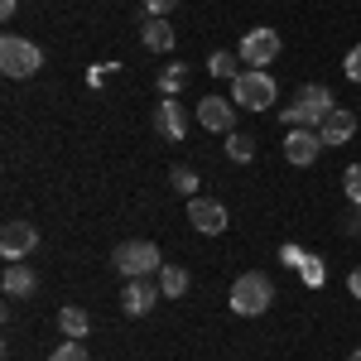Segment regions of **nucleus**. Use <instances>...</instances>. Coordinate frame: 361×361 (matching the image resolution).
Returning <instances> with one entry per match:
<instances>
[{
	"label": "nucleus",
	"instance_id": "obj_25",
	"mask_svg": "<svg viewBox=\"0 0 361 361\" xmlns=\"http://www.w3.org/2000/svg\"><path fill=\"white\" fill-rule=\"evenodd\" d=\"M173 5H183V0H145V15H149V20H164Z\"/></svg>",
	"mask_w": 361,
	"mask_h": 361
},
{
	"label": "nucleus",
	"instance_id": "obj_12",
	"mask_svg": "<svg viewBox=\"0 0 361 361\" xmlns=\"http://www.w3.org/2000/svg\"><path fill=\"white\" fill-rule=\"evenodd\" d=\"M197 121L217 135H231L236 130V102H222V97H202L197 102Z\"/></svg>",
	"mask_w": 361,
	"mask_h": 361
},
{
	"label": "nucleus",
	"instance_id": "obj_23",
	"mask_svg": "<svg viewBox=\"0 0 361 361\" xmlns=\"http://www.w3.org/2000/svg\"><path fill=\"white\" fill-rule=\"evenodd\" d=\"M342 193L352 197V207H361V164H352L342 173Z\"/></svg>",
	"mask_w": 361,
	"mask_h": 361
},
{
	"label": "nucleus",
	"instance_id": "obj_7",
	"mask_svg": "<svg viewBox=\"0 0 361 361\" xmlns=\"http://www.w3.org/2000/svg\"><path fill=\"white\" fill-rule=\"evenodd\" d=\"M318 149H323V135L318 130H308V126H289V135H284V159L294 169H308L318 159Z\"/></svg>",
	"mask_w": 361,
	"mask_h": 361
},
{
	"label": "nucleus",
	"instance_id": "obj_21",
	"mask_svg": "<svg viewBox=\"0 0 361 361\" xmlns=\"http://www.w3.org/2000/svg\"><path fill=\"white\" fill-rule=\"evenodd\" d=\"M169 183H173V188H178L183 197H197V173H193V169H183V164H178L173 173H169Z\"/></svg>",
	"mask_w": 361,
	"mask_h": 361
},
{
	"label": "nucleus",
	"instance_id": "obj_19",
	"mask_svg": "<svg viewBox=\"0 0 361 361\" xmlns=\"http://www.w3.org/2000/svg\"><path fill=\"white\" fill-rule=\"evenodd\" d=\"M226 154H231L236 164H246L250 154H255V140H250L246 130H231V135H226Z\"/></svg>",
	"mask_w": 361,
	"mask_h": 361
},
{
	"label": "nucleus",
	"instance_id": "obj_11",
	"mask_svg": "<svg viewBox=\"0 0 361 361\" xmlns=\"http://www.w3.org/2000/svg\"><path fill=\"white\" fill-rule=\"evenodd\" d=\"M149 126H154V135H159V140H183V135H188V116H183V106H178L173 97H164V102L154 106Z\"/></svg>",
	"mask_w": 361,
	"mask_h": 361
},
{
	"label": "nucleus",
	"instance_id": "obj_6",
	"mask_svg": "<svg viewBox=\"0 0 361 361\" xmlns=\"http://www.w3.org/2000/svg\"><path fill=\"white\" fill-rule=\"evenodd\" d=\"M279 49H284V44H279V29H250L246 39H241V63H246V68H270V63H275L279 58Z\"/></svg>",
	"mask_w": 361,
	"mask_h": 361
},
{
	"label": "nucleus",
	"instance_id": "obj_24",
	"mask_svg": "<svg viewBox=\"0 0 361 361\" xmlns=\"http://www.w3.org/2000/svg\"><path fill=\"white\" fill-rule=\"evenodd\" d=\"M342 68H347V78H352V82H361V44H352V49H347Z\"/></svg>",
	"mask_w": 361,
	"mask_h": 361
},
{
	"label": "nucleus",
	"instance_id": "obj_9",
	"mask_svg": "<svg viewBox=\"0 0 361 361\" xmlns=\"http://www.w3.org/2000/svg\"><path fill=\"white\" fill-rule=\"evenodd\" d=\"M34 246H39V226L34 222H5V231H0V255L5 260H25Z\"/></svg>",
	"mask_w": 361,
	"mask_h": 361
},
{
	"label": "nucleus",
	"instance_id": "obj_18",
	"mask_svg": "<svg viewBox=\"0 0 361 361\" xmlns=\"http://www.w3.org/2000/svg\"><path fill=\"white\" fill-rule=\"evenodd\" d=\"M183 87H188V68H183V63H169L164 73H159V92H164V97H178Z\"/></svg>",
	"mask_w": 361,
	"mask_h": 361
},
{
	"label": "nucleus",
	"instance_id": "obj_4",
	"mask_svg": "<svg viewBox=\"0 0 361 361\" xmlns=\"http://www.w3.org/2000/svg\"><path fill=\"white\" fill-rule=\"evenodd\" d=\"M270 304H275V284H270V275L246 270V275L231 284V308H236L241 318H260Z\"/></svg>",
	"mask_w": 361,
	"mask_h": 361
},
{
	"label": "nucleus",
	"instance_id": "obj_13",
	"mask_svg": "<svg viewBox=\"0 0 361 361\" xmlns=\"http://www.w3.org/2000/svg\"><path fill=\"white\" fill-rule=\"evenodd\" d=\"M318 135H323V145H347V140L357 135V111H347V106H333V116L318 126Z\"/></svg>",
	"mask_w": 361,
	"mask_h": 361
},
{
	"label": "nucleus",
	"instance_id": "obj_20",
	"mask_svg": "<svg viewBox=\"0 0 361 361\" xmlns=\"http://www.w3.org/2000/svg\"><path fill=\"white\" fill-rule=\"evenodd\" d=\"M207 73H212V78H241V68H236V54L217 49V54L207 58Z\"/></svg>",
	"mask_w": 361,
	"mask_h": 361
},
{
	"label": "nucleus",
	"instance_id": "obj_2",
	"mask_svg": "<svg viewBox=\"0 0 361 361\" xmlns=\"http://www.w3.org/2000/svg\"><path fill=\"white\" fill-rule=\"evenodd\" d=\"M275 97H279V87L265 68H241V78H231V102L246 106V111H270Z\"/></svg>",
	"mask_w": 361,
	"mask_h": 361
},
{
	"label": "nucleus",
	"instance_id": "obj_3",
	"mask_svg": "<svg viewBox=\"0 0 361 361\" xmlns=\"http://www.w3.org/2000/svg\"><path fill=\"white\" fill-rule=\"evenodd\" d=\"M111 265L126 279H149V275H159V270H164V255H159L154 241H121L116 255H111Z\"/></svg>",
	"mask_w": 361,
	"mask_h": 361
},
{
	"label": "nucleus",
	"instance_id": "obj_29",
	"mask_svg": "<svg viewBox=\"0 0 361 361\" xmlns=\"http://www.w3.org/2000/svg\"><path fill=\"white\" fill-rule=\"evenodd\" d=\"M347 361H361V347H357V352H352V357H347Z\"/></svg>",
	"mask_w": 361,
	"mask_h": 361
},
{
	"label": "nucleus",
	"instance_id": "obj_27",
	"mask_svg": "<svg viewBox=\"0 0 361 361\" xmlns=\"http://www.w3.org/2000/svg\"><path fill=\"white\" fill-rule=\"evenodd\" d=\"M347 289H352V299H361V265L352 270V275H347Z\"/></svg>",
	"mask_w": 361,
	"mask_h": 361
},
{
	"label": "nucleus",
	"instance_id": "obj_14",
	"mask_svg": "<svg viewBox=\"0 0 361 361\" xmlns=\"http://www.w3.org/2000/svg\"><path fill=\"white\" fill-rule=\"evenodd\" d=\"M34 289H39V275L29 270L25 260H10V265H5V294H10V299H29Z\"/></svg>",
	"mask_w": 361,
	"mask_h": 361
},
{
	"label": "nucleus",
	"instance_id": "obj_17",
	"mask_svg": "<svg viewBox=\"0 0 361 361\" xmlns=\"http://www.w3.org/2000/svg\"><path fill=\"white\" fill-rule=\"evenodd\" d=\"M159 289H164V299H183L188 294V270L183 265H164L159 270Z\"/></svg>",
	"mask_w": 361,
	"mask_h": 361
},
{
	"label": "nucleus",
	"instance_id": "obj_5",
	"mask_svg": "<svg viewBox=\"0 0 361 361\" xmlns=\"http://www.w3.org/2000/svg\"><path fill=\"white\" fill-rule=\"evenodd\" d=\"M0 68H5V78H34L44 68V49L29 44L25 34H5L0 39Z\"/></svg>",
	"mask_w": 361,
	"mask_h": 361
},
{
	"label": "nucleus",
	"instance_id": "obj_26",
	"mask_svg": "<svg viewBox=\"0 0 361 361\" xmlns=\"http://www.w3.org/2000/svg\"><path fill=\"white\" fill-rule=\"evenodd\" d=\"M342 231H347V236H361V207L347 217V222H342Z\"/></svg>",
	"mask_w": 361,
	"mask_h": 361
},
{
	"label": "nucleus",
	"instance_id": "obj_8",
	"mask_svg": "<svg viewBox=\"0 0 361 361\" xmlns=\"http://www.w3.org/2000/svg\"><path fill=\"white\" fill-rule=\"evenodd\" d=\"M188 222H193L202 236H222L226 231V207L217 197H188Z\"/></svg>",
	"mask_w": 361,
	"mask_h": 361
},
{
	"label": "nucleus",
	"instance_id": "obj_22",
	"mask_svg": "<svg viewBox=\"0 0 361 361\" xmlns=\"http://www.w3.org/2000/svg\"><path fill=\"white\" fill-rule=\"evenodd\" d=\"M49 361H92V357H87V347L78 342V337H68V342H63V347H58Z\"/></svg>",
	"mask_w": 361,
	"mask_h": 361
},
{
	"label": "nucleus",
	"instance_id": "obj_1",
	"mask_svg": "<svg viewBox=\"0 0 361 361\" xmlns=\"http://www.w3.org/2000/svg\"><path fill=\"white\" fill-rule=\"evenodd\" d=\"M333 92L323 82H308V87H299V97H294V106H284L279 111V121L284 126H323L328 116H333Z\"/></svg>",
	"mask_w": 361,
	"mask_h": 361
},
{
	"label": "nucleus",
	"instance_id": "obj_28",
	"mask_svg": "<svg viewBox=\"0 0 361 361\" xmlns=\"http://www.w3.org/2000/svg\"><path fill=\"white\" fill-rule=\"evenodd\" d=\"M15 10H20V0H0V20H15Z\"/></svg>",
	"mask_w": 361,
	"mask_h": 361
},
{
	"label": "nucleus",
	"instance_id": "obj_15",
	"mask_svg": "<svg viewBox=\"0 0 361 361\" xmlns=\"http://www.w3.org/2000/svg\"><path fill=\"white\" fill-rule=\"evenodd\" d=\"M140 39H145L149 54H169V49H173V25H169V20H145V34H140Z\"/></svg>",
	"mask_w": 361,
	"mask_h": 361
},
{
	"label": "nucleus",
	"instance_id": "obj_10",
	"mask_svg": "<svg viewBox=\"0 0 361 361\" xmlns=\"http://www.w3.org/2000/svg\"><path fill=\"white\" fill-rule=\"evenodd\" d=\"M159 299H164V289L149 284V279H126V289H121V308H126L130 318H145Z\"/></svg>",
	"mask_w": 361,
	"mask_h": 361
},
{
	"label": "nucleus",
	"instance_id": "obj_16",
	"mask_svg": "<svg viewBox=\"0 0 361 361\" xmlns=\"http://www.w3.org/2000/svg\"><path fill=\"white\" fill-rule=\"evenodd\" d=\"M58 328H63V337H78V342H82L87 328H92V313H87V308H63V313H58Z\"/></svg>",
	"mask_w": 361,
	"mask_h": 361
}]
</instances>
